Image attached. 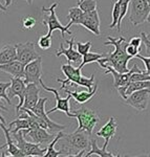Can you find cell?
<instances>
[{"label": "cell", "mask_w": 150, "mask_h": 157, "mask_svg": "<svg viewBox=\"0 0 150 157\" xmlns=\"http://www.w3.org/2000/svg\"><path fill=\"white\" fill-rule=\"evenodd\" d=\"M24 69L25 64L20 62L19 60H15L10 63H6V64L0 65V71L9 73L11 77L15 78H24Z\"/></svg>", "instance_id": "ffe728a7"}, {"label": "cell", "mask_w": 150, "mask_h": 157, "mask_svg": "<svg viewBox=\"0 0 150 157\" xmlns=\"http://www.w3.org/2000/svg\"><path fill=\"white\" fill-rule=\"evenodd\" d=\"M25 1L27 2V4H29V6H32V3H33V0H25Z\"/></svg>", "instance_id": "bcb514c9"}, {"label": "cell", "mask_w": 150, "mask_h": 157, "mask_svg": "<svg viewBox=\"0 0 150 157\" xmlns=\"http://www.w3.org/2000/svg\"><path fill=\"white\" fill-rule=\"evenodd\" d=\"M63 90H64L66 93H69V94H72V97L75 98V100L77 101L79 104L83 105V104H85L86 102H88L89 100H91V98H93V95L97 93V90H98V84L96 83L93 89V90H88V91H81V92H80V91H77V90L70 91V90H68L67 88H64Z\"/></svg>", "instance_id": "603a6c76"}, {"label": "cell", "mask_w": 150, "mask_h": 157, "mask_svg": "<svg viewBox=\"0 0 150 157\" xmlns=\"http://www.w3.org/2000/svg\"><path fill=\"white\" fill-rule=\"evenodd\" d=\"M150 14V6L147 0H130V16L129 21L133 26L147 21Z\"/></svg>", "instance_id": "52a82bcc"}, {"label": "cell", "mask_w": 150, "mask_h": 157, "mask_svg": "<svg viewBox=\"0 0 150 157\" xmlns=\"http://www.w3.org/2000/svg\"><path fill=\"white\" fill-rule=\"evenodd\" d=\"M13 138L15 139L17 146L23 151V153L25 154V156H30V157H42L45 155L47 151L46 149L41 148V145L36 143H29V141L25 139L22 130L16 133H11Z\"/></svg>", "instance_id": "ba28073f"}, {"label": "cell", "mask_w": 150, "mask_h": 157, "mask_svg": "<svg viewBox=\"0 0 150 157\" xmlns=\"http://www.w3.org/2000/svg\"><path fill=\"white\" fill-rule=\"evenodd\" d=\"M136 58H138V59H140L142 61V62L144 63V65H145V69H146V71L149 73L150 75V57H143V56H141V55H138Z\"/></svg>", "instance_id": "74e56055"}, {"label": "cell", "mask_w": 150, "mask_h": 157, "mask_svg": "<svg viewBox=\"0 0 150 157\" xmlns=\"http://www.w3.org/2000/svg\"><path fill=\"white\" fill-rule=\"evenodd\" d=\"M121 14V2L120 0L113 2V7H112V21H111L110 25H109V29H113L114 27L116 29V25H118L119 18H120Z\"/></svg>", "instance_id": "f546056e"}, {"label": "cell", "mask_w": 150, "mask_h": 157, "mask_svg": "<svg viewBox=\"0 0 150 157\" xmlns=\"http://www.w3.org/2000/svg\"><path fill=\"white\" fill-rule=\"evenodd\" d=\"M76 47H77V50L81 55L84 56L87 54V52H89V50L91 48V42L90 41H87L85 43L77 42L76 43Z\"/></svg>", "instance_id": "d590c367"}, {"label": "cell", "mask_w": 150, "mask_h": 157, "mask_svg": "<svg viewBox=\"0 0 150 157\" xmlns=\"http://www.w3.org/2000/svg\"><path fill=\"white\" fill-rule=\"evenodd\" d=\"M47 101H48V98H40L39 101H38V103L36 104V106L33 107L30 110H32L37 116H39V117L45 120L48 124H49V132L50 133H58V132H60V131H63L66 128V126L55 123L54 121H52L49 117H48V114L46 113V111H45V104H46Z\"/></svg>", "instance_id": "8fae6325"}, {"label": "cell", "mask_w": 150, "mask_h": 157, "mask_svg": "<svg viewBox=\"0 0 150 157\" xmlns=\"http://www.w3.org/2000/svg\"><path fill=\"white\" fill-rule=\"evenodd\" d=\"M130 43L131 45H133V46L136 47H139V48H141V44L143 43V40H142V37L141 36H136V37H133L132 39L130 40Z\"/></svg>", "instance_id": "f35d334b"}, {"label": "cell", "mask_w": 150, "mask_h": 157, "mask_svg": "<svg viewBox=\"0 0 150 157\" xmlns=\"http://www.w3.org/2000/svg\"><path fill=\"white\" fill-rule=\"evenodd\" d=\"M0 128L2 129L4 135H6V151L4 152V156H12V157H26L25 154L23 153V151L17 146L16 143H14L15 139L13 138L11 132H10L9 128H6V124H3L1 121H0Z\"/></svg>", "instance_id": "ac0fdd59"}, {"label": "cell", "mask_w": 150, "mask_h": 157, "mask_svg": "<svg viewBox=\"0 0 150 157\" xmlns=\"http://www.w3.org/2000/svg\"><path fill=\"white\" fill-rule=\"evenodd\" d=\"M0 121H1L3 124H6V120H4V117H3V116H2L1 114H0Z\"/></svg>", "instance_id": "ee69618b"}, {"label": "cell", "mask_w": 150, "mask_h": 157, "mask_svg": "<svg viewBox=\"0 0 150 157\" xmlns=\"http://www.w3.org/2000/svg\"><path fill=\"white\" fill-rule=\"evenodd\" d=\"M77 6L80 7L84 13H88L98 10V2L97 0H78Z\"/></svg>", "instance_id": "f1b7e54d"}, {"label": "cell", "mask_w": 150, "mask_h": 157, "mask_svg": "<svg viewBox=\"0 0 150 157\" xmlns=\"http://www.w3.org/2000/svg\"><path fill=\"white\" fill-rule=\"evenodd\" d=\"M62 135H63L62 131L58 132L57 135H56V137L53 139L49 144H48L47 151H46V153H45L44 157H59V156H62V154H63L62 150H59V151L55 150V146L59 143V140H60V138L62 137Z\"/></svg>", "instance_id": "4316f807"}, {"label": "cell", "mask_w": 150, "mask_h": 157, "mask_svg": "<svg viewBox=\"0 0 150 157\" xmlns=\"http://www.w3.org/2000/svg\"><path fill=\"white\" fill-rule=\"evenodd\" d=\"M100 17H99L98 10H95L93 12L84 13L83 18L81 20V24L83 27L88 29L90 33H93L95 36H100L101 30H100Z\"/></svg>", "instance_id": "e0dca14e"}, {"label": "cell", "mask_w": 150, "mask_h": 157, "mask_svg": "<svg viewBox=\"0 0 150 157\" xmlns=\"http://www.w3.org/2000/svg\"><path fill=\"white\" fill-rule=\"evenodd\" d=\"M105 57L104 55H101V54H96V52H87L86 55L83 56V59H82V63H81L80 65H79V68H81L82 69L83 67L85 66L86 64H89V63H93V62H97L99 59H101V58Z\"/></svg>", "instance_id": "4dcf8cb0"}, {"label": "cell", "mask_w": 150, "mask_h": 157, "mask_svg": "<svg viewBox=\"0 0 150 157\" xmlns=\"http://www.w3.org/2000/svg\"><path fill=\"white\" fill-rule=\"evenodd\" d=\"M108 144H109L108 141H105L102 148H99L98 145H97V138H90L91 149L87 151V153H86L84 156L86 157H89L93 155H98L100 157H119L120 156L119 154H114L112 152L106 151V148H107Z\"/></svg>", "instance_id": "7402d4cb"}, {"label": "cell", "mask_w": 150, "mask_h": 157, "mask_svg": "<svg viewBox=\"0 0 150 157\" xmlns=\"http://www.w3.org/2000/svg\"><path fill=\"white\" fill-rule=\"evenodd\" d=\"M120 2H121V14H120V18H119L118 25H116V29H118V32H120L121 30L122 21H123L124 18H125L127 12H128L129 6H130V0H120Z\"/></svg>", "instance_id": "1f68e13d"}, {"label": "cell", "mask_w": 150, "mask_h": 157, "mask_svg": "<svg viewBox=\"0 0 150 157\" xmlns=\"http://www.w3.org/2000/svg\"><path fill=\"white\" fill-rule=\"evenodd\" d=\"M29 128H30L29 120L26 118V116H25L23 112H22L21 115H18V118H17V120L13 121L9 124V130L11 133H16L21 130L29 129Z\"/></svg>", "instance_id": "d4e9b609"}, {"label": "cell", "mask_w": 150, "mask_h": 157, "mask_svg": "<svg viewBox=\"0 0 150 157\" xmlns=\"http://www.w3.org/2000/svg\"><path fill=\"white\" fill-rule=\"evenodd\" d=\"M10 98L17 97L19 98V104L16 106V114H19V111L24 103V94L26 89V83L21 78H11V86H10Z\"/></svg>", "instance_id": "5bb4252c"}, {"label": "cell", "mask_w": 150, "mask_h": 157, "mask_svg": "<svg viewBox=\"0 0 150 157\" xmlns=\"http://www.w3.org/2000/svg\"><path fill=\"white\" fill-rule=\"evenodd\" d=\"M11 3H12V0H6V6H11Z\"/></svg>", "instance_id": "7bdbcfd3"}, {"label": "cell", "mask_w": 150, "mask_h": 157, "mask_svg": "<svg viewBox=\"0 0 150 157\" xmlns=\"http://www.w3.org/2000/svg\"><path fill=\"white\" fill-rule=\"evenodd\" d=\"M24 137H30L34 143L39 144V145H47L54 139L56 136L54 133L48 132L44 128H35V129H25L22 130Z\"/></svg>", "instance_id": "9a60e30c"}, {"label": "cell", "mask_w": 150, "mask_h": 157, "mask_svg": "<svg viewBox=\"0 0 150 157\" xmlns=\"http://www.w3.org/2000/svg\"><path fill=\"white\" fill-rule=\"evenodd\" d=\"M21 25L23 29H32L36 25V19L33 16H25L21 18Z\"/></svg>", "instance_id": "836d02e7"}, {"label": "cell", "mask_w": 150, "mask_h": 157, "mask_svg": "<svg viewBox=\"0 0 150 157\" xmlns=\"http://www.w3.org/2000/svg\"><path fill=\"white\" fill-rule=\"evenodd\" d=\"M146 36H147V38H148V39L150 40V33H149V34H146Z\"/></svg>", "instance_id": "7dc6e473"}, {"label": "cell", "mask_w": 150, "mask_h": 157, "mask_svg": "<svg viewBox=\"0 0 150 157\" xmlns=\"http://www.w3.org/2000/svg\"><path fill=\"white\" fill-rule=\"evenodd\" d=\"M42 77V58L39 57L36 60L27 63L24 69V81L26 84L36 83L40 85L39 82Z\"/></svg>", "instance_id": "7c38bea8"}, {"label": "cell", "mask_w": 150, "mask_h": 157, "mask_svg": "<svg viewBox=\"0 0 150 157\" xmlns=\"http://www.w3.org/2000/svg\"><path fill=\"white\" fill-rule=\"evenodd\" d=\"M147 1H148V3H149V6H150V0H147Z\"/></svg>", "instance_id": "681fc988"}, {"label": "cell", "mask_w": 150, "mask_h": 157, "mask_svg": "<svg viewBox=\"0 0 150 157\" xmlns=\"http://www.w3.org/2000/svg\"><path fill=\"white\" fill-rule=\"evenodd\" d=\"M127 52H128L129 55L132 56V57H136V56L139 55L140 50H141V48H139V47H136L133 46V45H131L130 43H128V45H127Z\"/></svg>", "instance_id": "8d00e7d4"}, {"label": "cell", "mask_w": 150, "mask_h": 157, "mask_svg": "<svg viewBox=\"0 0 150 157\" xmlns=\"http://www.w3.org/2000/svg\"><path fill=\"white\" fill-rule=\"evenodd\" d=\"M83 15H84V12L79 6L70 7V9L68 10V14H67V19H68L67 25L70 27L73 24H76V25L81 24V20L83 18Z\"/></svg>", "instance_id": "484cf974"}, {"label": "cell", "mask_w": 150, "mask_h": 157, "mask_svg": "<svg viewBox=\"0 0 150 157\" xmlns=\"http://www.w3.org/2000/svg\"><path fill=\"white\" fill-rule=\"evenodd\" d=\"M72 112L78 121V128L76 131H85L90 136H93V129L100 121V116L98 115V113L86 107L72 110Z\"/></svg>", "instance_id": "5b68a950"}, {"label": "cell", "mask_w": 150, "mask_h": 157, "mask_svg": "<svg viewBox=\"0 0 150 157\" xmlns=\"http://www.w3.org/2000/svg\"><path fill=\"white\" fill-rule=\"evenodd\" d=\"M147 21H148V22H149V23H150V14H149V16H148V18H147Z\"/></svg>", "instance_id": "c3c4849f"}, {"label": "cell", "mask_w": 150, "mask_h": 157, "mask_svg": "<svg viewBox=\"0 0 150 157\" xmlns=\"http://www.w3.org/2000/svg\"><path fill=\"white\" fill-rule=\"evenodd\" d=\"M65 42L68 44V48H64L63 44H60V48L56 52V57H61L64 55L68 61V64L72 63H80L83 59V56L78 52L77 49L73 48L75 43V37L72 36L69 40H65Z\"/></svg>", "instance_id": "2e32d148"}, {"label": "cell", "mask_w": 150, "mask_h": 157, "mask_svg": "<svg viewBox=\"0 0 150 157\" xmlns=\"http://www.w3.org/2000/svg\"><path fill=\"white\" fill-rule=\"evenodd\" d=\"M58 6H59V2H54L49 7H45V6L42 7V11L47 14L46 17H45L42 21L43 25H45L46 29H48L47 35L52 36L54 30L59 29L61 32V36L62 37H64L65 34H68V35H70V36H73V33L69 30V26H68V25L64 26V25L61 24L57 15H56V7Z\"/></svg>", "instance_id": "8992f818"}, {"label": "cell", "mask_w": 150, "mask_h": 157, "mask_svg": "<svg viewBox=\"0 0 150 157\" xmlns=\"http://www.w3.org/2000/svg\"><path fill=\"white\" fill-rule=\"evenodd\" d=\"M61 70L64 73L66 77L65 80H61V78H57V82L61 84L60 89L63 90L64 88L68 87V85H78L82 86V87H86L88 90H93L96 85L95 81V75H91L90 78L83 77L81 75V68H75L72 66V64H65L61 66Z\"/></svg>", "instance_id": "3957f363"}, {"label": "cell", "mask_w": 150, "mask_h": 157, "mask_svg": "<svg viewBox=\"0 0 150 157\" xmlns=\"http://www.w3.org/2000/svg\"><path fill=\"white\" fill-rule=\"evenodd\" d=\"M17 60V49L13 44H6L0 49V65Z\"/></svg>", "instance_id": "cb8c5ba5"}, {"label": "cell", "mask_w": 150, "mask_h": 157, "mask_svg": "<svg viewBox=\"0 0 150 157\" xmlns=\"http://www.w3.org/2000/svg\"><path fill=\"white\" fill-rule=\"evenodd\" d=\"M15 46L17 49V60H19L25 65L40 57L35 48L36 45L33 42L29 41L25 43H17L15 44Z\"/></svg>", "instance_id": "4fadbf2b"}, {"label": "cell", "mask_w": 150, "mask_h": 157, "mask_svg": "<svg viewBox=\"0 0 150 157\" xmlns=\"http://www.w3.org/2000/svg\"><path fill=\"white\" fill-rule=\"evenodd\" d=\"M52 44H53V40H52V36H49V35L41 36L38 39V43H37L39 48H41L42 50L49 49L52 47Z\"/></svg>", "instance_id": "d6a6232c"}, {"label": "cell", "mask_w": 150, "mask_h": 157, "mask_svg": "<svg viewBox=\"0 0 150 157\" xmlns=\"http://www.w3.org/2000/svg\"><path fill=\"white\" fill-rule=\"evenodd\" d=\"M148 156H149V157H150V153H149V154H148Z\"/></svg>", "instance_id": "f907efd6"}, {"label": "cell", "mask_w": 150, "mask_h": 157, "mask_svg": "<svg viewBox=\"0 0 150 157\" xmlns=\"http://www.w3.org/2000/svg\"><path fill=\"white\" fill-rule=\"evenodd\" d=\"M150 100V88H144L141 90H136L132 92L128 98H126L125 104L131 106L138 111H145L148 107Z\"/></svg>", "instance_id": "30bf717a"}, {"label": "cell", "mask_w": 150, "mask_h": 157, "mask_svg": "<svg viewBox=\"0 0 150 157\" xmlns=\"http://www.w3.org/2000/svg\"><path fill=\"white\" fill-rule=\"evenodd\" d=\"M39 93L40 89L38 87V84H36V83H29V84H26V89H25L24 94V103L21 108L32 109L33 107H35L40 98Z\"/></svg>", "instance_id": "d6986e66"}, {"label": "cell", "mask_w": 150, "mask_h": 157, "mask_svg": "<svg viewBox=\"0 0 150 157\" xmlns=\"http://www.w3.org/2000/svg\"><path fill=\"white\" fill-rule=\"evenodd\" d=\"M91 136L85 131H75L70 134L63 133L62 137L60 138V147L63 154L62 156L68 157H80L88 151L90 146Z\"/></svg>", "instance_id": "7a4b0ae2"}, {"label": "cell", "mask_w": 150, "mask_h": 157, "mask_svg": "<svg viewBox=\"0 0 150 157\" xmlns=\"http://www.w3.org/2000/svg\"><path fill=\"white\" fill-rule=\"evenodd\" d=\"M0 109H2V110H7V108L6 107V106H4V105H2L1 100H0Z\"/></svg>", "instance_id": "b9f144b4"}, {"label": "cell", "mask_w": 150, "mask_h": 157, "mask_svg": "<svg viewBox=\"0 0 150 157\" xmlns=\"http://www.w3.org/2000/svg\"><path fill=\"white\" fill-rule=\"evenodd\" d=\"M102 68H105V71L104 73L105 75H108V73H111L113 77V86L116 90H118L119 94L120 97L123 98V100H126L127 97H126V89L128 87V85L130 84V78H131V75L132 73L134 72H142L143 70L141 68L138 67V65L134 64L133 67L130 69V71L128 72H125V73H122V72H119L116 71V69L110 66V65H107V64H99Z\"/></svg>", "instance_id": "277c9868"}, {"label": "cell", "mask_w": 150, "mask_h": 157, "mask_svg": "<svg viewBox=\"0 0 150 157\" xmlns=\"http://www.w3.org/2000/svg\"><path fill=\"white\" fill-rule=\"evenodd\" d=\"M39 84L45 91H48V92L54 93L55 98H56V106L53 109H50V110L46 111L47 114L54 113V112H56V111H62V112H64L65 114L68 116V117H75V114L72 112V110H70V108H69V100L73 98L72 94L67 93L68 95L66 98H61L60 94H59V91H58L57 89H54V88L46 86L44 84V82L42 81V78L40 80Z\"/></svg>", "instance_id": "9c48e42d"}, {"label": "cell", "mask_w": 150, "mask_h": 157, "mask_svg": "<svg viewBox=\"0 0 150 157\" xmlns=\"http://www.w3.org/2000/svg\"><path fill=\"white\" fill-rule=\"evenodd\" d=\"M6 146H7V145H6V144H4V145H3V146H1V147H0V152H1L2 150H3V149L6 148Z\"/></svg>", "instance_id": "f6af8a7d"}, {"label": "cell", "mask_w": 150, "mask_h": 157, "mask_svg": "<svg viewBox=\"0 0 150 157\" xmlns=\"http://www.w3.org/2000/svg\"><path fill=\"white\" fill-rule=\"evenodd\" d=\"M144 88H150V81H136L131 82L126 89V97L128 98L132 92L136 90H141Z\"/></svg>", "instance_id": "83f0119b"}, {"label": "cell", "mask_w": 150, "mask_h": 157, "mask_svg": "<svg viewBox=\"0 0 150 157\" xmlns=\"http://www.w3.org/2000/svg\"><path fill=\"white\" fill-rule=\"evenodd\" d=\"M116 129H118V121H116V118L111 116V117H109L107 123L97 132V136H98V137L105 138V141H108L109 143V141L111 140V138L116 135Z\"/></svg>", "instance_id": "44dd1931"}, {"label": "cell", "mask_w": 150, "mask_h": 157, "mask_svg": "<svg viewBox=\"0 0 150 157\" xmlns=\"http://www.w3.org/2000/svg\"><path fill=\"white\" fill-rule=\"evenodd\" d=\"M10 86H11V81L10 82H0V100L3 98L4 101H6L7 104H11L10 97L6 93V89H9Z\"/></svg>", "instance_id": "e575fe53"}, {"label": "cell", "mask_w": 150, "mask_h": 157, "mask_svg": "<svg viewBox=\"0 0 150 157\" xmlns=\"http://www.w3.org/2000/svg\"><path fill=\"white\" fill-rule=\"evenodd\" d=\"M141 37H142V40H143V44H145V46H146L147 52H149L150 54V40L147 38L146 34H145L144 32L141 33Z\"/></svg>", "instance_id": "ab89813d"}, {"label": "cell", "mask_w": 150, "mask_h": 157, "mask_svg": "<svg viewBox=\"0 0 150 157\" xmlns=\"http://www.w3.org/2000/svg\"><path fill=\"white\" fill-rule=\"evenodd\" d=\"M104 45L105 46L112 45V46H114V52H109L107 56L99 59L97 61V63L110 65L116 71L122 73L130 71V69L128 68V62L133 57L127 52L126 48L128 43L126 42L125 38L120 37L119 39H114V38L109 36L107 38V41L104 43Z\"/></svg>", "instance_id": "6da1fadb"}, {"label": "cell", "mask_w": 150, "mask_h": 157, "mask_svg": "<svg viewBox=\"0 0 150 157\" xmlns=\"http://www.w3.org/2000/svg\"><path fill=\"white\" fill-rule=\"evenodd\" d=\"M0 10H1L2 12H6V11H7V10H6V6H2L1 2H0Z\"/></svg>", "instance_id": "60d3db41"}]
</instances>
